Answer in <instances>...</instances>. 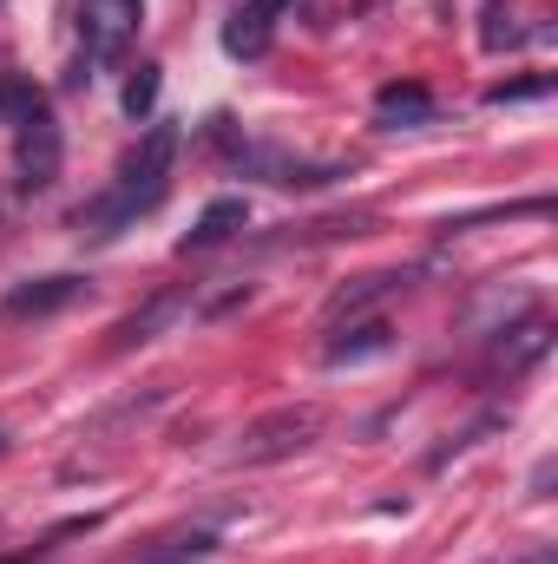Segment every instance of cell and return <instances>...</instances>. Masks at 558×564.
I'll return each instance as SVG.
<instances>
[{
	"label": "cell",
	"instance_id": "cell-1",
	"mask_svg": "<svg viewBox=\"0 0 558 564\" xmlns=\"http://www.w3.org/2000/svg\"><path fill=\"white\" fill-rule=\"evenodd\" d=\"M171 158H178V132L171 126H151L144 144L119 164V177L73 217V230H79V243H112L139 210H151L158 197H164V184H171Z\"/></svg>",
	"mask_w": 558,
	"mask_h": 564
},
{
	"label": "cell",
	"instance_id": "cell-2",
	"mask_svg": "<svg viewBox=\"0 0 558 564\" xmlns=\"http://www.w3.org/2000/svg\"><path fill=\"white\" fill-rule=\"evenodd\" d=\"M0 112L20 119V132H13L20 191H26V197H33V191H53V177H60V126H53L46 99H40L33 86H7V106H0Z\"/></svg>",
	"mask_w": 558,
	"mask_h": 564
},
{
	"label": "cell",
	"instance_id": "cell-3",
	"mask_svg": "<svg viewBox=\"0 0 558 564\" xmlns=\"http://www.w3.org/2000/svg\"><path fill=\"white\" fill-rule=\"evenodd\" d=\"M322 401H289V408H270V414H257V421L237 433V466H277V459H296V453H309L315 440H322Z\"/></svg>",
	"mask_w": 558,
	"mask_h": 564
},
{
	"label": "cell",
	"instance_id": "cell-4",
	"mask_svg": "<svg viewBox=\"0 0 558 564\" xmlns=\"http://www.w3.org/2000/svg\"><path fill=\"white\" fill-rule=\"evenodd\" d=\"M86 295V276H33V282H13L0 295V322H40V315H60Z\"/></svg>",
	"mask_w": 558,
	"mask_h": 564
},
{
	"label": "cell",
	"instance_id": "cell-5",
	"mask_svg": "<svg viewBox=\"0 0 558 564\" xmlns=\"http://www.w3.org/2000/svg\"><path fill=\"white\" fill-rule=\"evenodd\" d=\"M191 308V289H164V295H151L144 308H132L119 328H112V355H126V348H144V341H158L178 315Z\"/></svg>",
	"mask_w": 558,
	"mask_h": 564
},
{
	"label": "cell",
	"instance_id": "cell-6",
	"mask_svg": "<svg viewBox=\"0 0 558 564\" xmlns=\"http://www.w3.org/2000/svg\"><path fill=\"white\" fill-rule=\"evenodd\" d=\"M244 224H250V204H244V197H211V204L197 210V224H191V230L178 237V250L191 257V250H211V243H230V237H237Z\"/></svg>",
	"mask_w": 558,
	"mask_h": 564
},
{
	"label": "cell",
	"instance_id": "cell-7",
	"mask_svg": "<svg viewBox=\"0 0 558 564\" xmlns=\"http://www.w3.org/2000/svg\"><path fill=\"white\" fill-rule=\"evenodd\" d=\"M282 7H289V0H244V7L230 13V26H224V53L257 59V53L270 46V26H277Z\"/></svg>",
	"mask_w": 558,
	"mask_h": 564
},
{
	"label": "cell",
	"instance_id": "cell-8",
	"mask_svg": "<svg viewBox=\"0 0 558 564\" xmlns=\"http://www.w3.org/2000/svg\"><path fill=\"white\" fill-rule=\"evenodd\" d=\"M375 119H382V126H427V119H433V93H427L420 79H388V86L375 93Z\"/></svg>",
	"mask_w": 558,
	"mask_h": 564
},
{
	"label": "cell",
	"instance_id": "cell-9",
	"mask_svg": "<svg viewBox=\"0 0 558 564\" xmlns=\"http://www.w3.org/2000/svg\"><path fill=\"white\" fill-rule=\"evenodd\" d=\"M388 348H395V328H388V322H362V328H348L342 341H329V368L368 361V355H388Z\"/></svg>",
	"mask_w": 558,
	"mask_h": 564
},
{
	"label": "cell",
	"instance_id": "cell-10",
	"mask_svg": "<svg viewBox=\"0 0 558 564\" xmlns=\"http://www.w3.org/2000/svg\"><path fill=\"white\" fill-rule=\"evenodd\" d=\"M401 282H408V276H395V270H388V276H355L348 289H335V295H329V315H355V308H368V302L395 295Z\"/></svg>",
	"mask_w": 558,
	"mask_h": 564
},
{
	"label": "cell",
	"instance_id": "cell-11",
	"mask_svg": "<svg viewBox=\"0 0 558 564\" xmlns=\"http://www.w3.org/2000/svg\"><path fill=\"white\" fill-rule=\"evenodd\" d=\"M158 66H139L132 79H126V93H119V106H126V119H151V106H158Z\"/></svg>",
	"mask_w": 558,
	"mask_h": 564
},
{
	"label": "cell",
	"instance_id": "cell-12",
	"mask_svg": "<svg viewBox=\"0 0 558 564\" xmlns=\"http://www.w3.org/2000/svg\"><path fill=\"white\" fill-rule=\"evenodd\" d=\"M546 93H552V73H533V79L486 86V106H526V99H546Z\"/></svg>",
	"mask_w": 558,
	"mask_h": 564
},
{
	"label": "cell",
	"instance_id": "cell-13",
	"mask_svg": "<svg viewBox=\"0 0 558 564\" xmlns=\"http://www.w3.org/2000/svg\"><path fill=\"white\" fill-rule=\"evenodd\" d=\"M0 106H7V86H0Z\"/></svg>",
	"mask_w": 558,
	"mask_h": 564
}]
</instances>
